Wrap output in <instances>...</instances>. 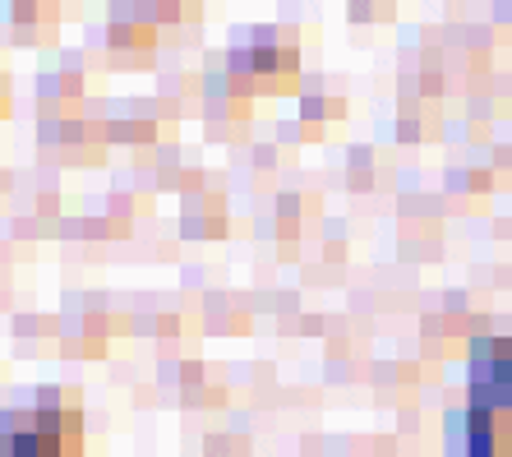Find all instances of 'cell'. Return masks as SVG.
<instances>
[{
	"label": "cell",
	"instance_id": "6da1fadb",
	"mask_svg": "<svg viewBox=\"0 0 512 457\" xmlns=\"http://www.w3.org/2000/svg\"><path fill=\"white\" fill-rule=\"evenodd\" d=\"M471 407H489L512 416V342L476 337L471 347Z\"/></svg>",
	"mask_w": 512,
	"mask_h": 457
}]
</instances>
